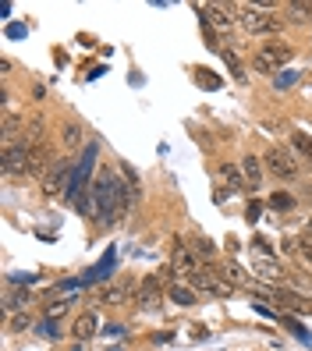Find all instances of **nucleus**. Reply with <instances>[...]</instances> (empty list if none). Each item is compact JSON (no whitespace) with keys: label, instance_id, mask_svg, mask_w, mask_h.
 <instances>
[{"label":"nucleus","instance_id":"f257e3e1","mask_svg":"<svg viewBox=\"0 0 312 351\" xmlns=\"http://www.w3.org/2000/svg\"><path fill=\"white\" fill-rule=\"evenodd\" d=\"M287 60H291V47L280 43V39H269V43H263L252 53V71L274 75V71H280V64H287Z\"/></svg>","mask_w":312,"mask_h":351},{"label":"nucleus","instance_id":"f03ea898","mask_svg":"<svg viewBox=\"0 0 312 351\" xmlns=\"http://www.w3.org/2000/svg\"><path fill=\"white\" fill-rule=\"evenodd\" d=\"M238 22L245 25V32H259V36H266V32H277V29H280V14H269L266 8L248 4V8H241Z\"/></svg>","mask_w":312,"mask_h":351},{"label":"nucleus","instance_id":"7ed1b4c3","mask_svg":"<svg viewBox=\"0 0 312 351\" xmlns=\"http://www.w3.org/2000/svg\"><path fill=\"white\" fill-rule=\"evenodd\" d=\"M266 171L277 174V178H284V181H295V178L302 174L298 160L291 156V149H284V146H274V149L266 153Z\"/></svg>","mask_w":312,"mask_h":351},{"label":"nucleus","instance_id":"20e7f679","mask_svg":"<svg viewBox=\"0 0 312 351\" xmlns=\"http://www.w3.org/2000/svg\"><path fill=\"white\" fill-rule=\"evenodd\" d=\"M71 181H75V167H71V160H60L57 167H53V171L47 174V184H43V189H47L50 195H60V192L68 195Z\"/></svg>","mask_w":312,"mask_h":351},{"label":"nucleus","instance_id":"39448f33","mask_svg":"<svg viewBox=\"0 0 312 351\" xmlns=\"http://www.w3.org/2000/svg\"><path fill=\"white\" fill-rule=\"evenodd\" d=\"M29 153L32 149H25L22 146V142H18V146H4V160H0V163H4V174H29Z\"/></svg>","mask_w":312,"mask_h":351},{"label":"nucleus","instance_id":"423d86ee","mask_svg":"<svg viewBox=\"0 0 312 351\" xmlns=\"http://www.w3.org/2000/svg\"><path fill=\"white\" fill-rule=\"evenodd\" d=\"M160 298H163V280L160 277H145L139 284V305L153 313V308H160Z\"/></svg>","mask_w":312,"mask_h":351},{"label":"nucleus","instance_id":"0eeeda50","mask_svg":"<svg viewBox=\"0 0 312 351\" xmlns=\"http://www.w3.org/2000/svg\"><path fill=\"white\" fill-rule=\"evenodd\" d=\"M199 14H202V22H206V29H231V11H227L224 4H199Z\"/></svg>","mask_w":312,"mask_h":351},{"label":"nucleus","instance_id":"6e6552de","mask_svg":"<svg viewBox=\"0 0 312 351\" xmlns=\"http://www.w3.org/2000/svg\"><path fill=\"white\" fill-rule=\"evenodd\" d=\"M174 270L178 274H199V263H195V252H189V245H184L181 238L174 241Z\"/></svg>","mask_w":312,"mask_h":351},{"label":"nucleus","instance_id":"1a4fd4ad","mask_svg":"<svg viewBox=\"0 0 312 351\" xmlns=\"http://www.w3.org/2000/svg\"><path fill=\"white\" fill-rule=\"evenodd\" d=\"M43 132H47V121L36 114V117L29 121V125H25V132H22V146H25V149L43 146Z\"/></svg>","mask_w":312,"mask_h":351},{"label":"nucleus","instance_id":"9d476101","mask_svg":"<svg viewBox=\"0 0 312 351\" xmlns=\"http://www.w3.org/2000/svg\"><path fill=\"white\" fill-rule=\"evenodd\" d=\"M280 308H295V313H312V302L309 298H302V295H295V291H274L269 295Z\"/></svg>","mask_w":312,"mask_h":351},{"label":"nucleus","instance_id":"9b49d317","mask_svg":"<svg viewBox=\"0 0 312 351\" xmlns=\"http://www.w3.org/2000/svg\"><path fill=\"white\" fill-rule=\"evenodd\" d=\"M47 167H50V146L43 142V146H36L29 153V174H43Z\"/></svg>","mask_w":312,"mask_h":351},{"label":"nucleus","instance_id":"f8f14e48","mask_svg":"<svg viewBox=\"0 0 312 351\" xmlns=\"http://www.w3.org/2000/svg\"><path fill=\"white\" fill-rule=\"evenodd\" d=\"M241 171H245V181L252 184V189H259V181H263V167H259V160L252 153H245L241 156Z\"/></svg>","mask_w":312,"mask_h":351},{"label":"nucleus","instance_id":"ddd939ff","mask_svg":"<svg viewBox=\"0 0 312 351\" xmlns=\"http://www.w3.org/2000/svg\"><path fill=\"white\" fill-rule=\"evenodd\" d=\"M128 291H132V280H117L114 287H107V291H103V298H99V302H107V305H121L124 298H128Z\"/></svg>","mask_w":312,"mask_h":351},{"label":"nucleus","instance_id":"4468645a","mask_svg":"<svg viewBox=\"0 0 312 351\" xmlns=\"http://www.w3.org/2000/svg\"><path fill=\"white\" fill-rule=\"evenodd\" d=\"M71 334H75L78 341H89V337L96 334V316H93V313H82V316L75 319V330H71Z\"/></svg>","mask_w":312,"mask_h":351},{"label":"nucleus","instance_id":"2eb2a0df","mask_svg":"<svg viewBox=\"0 0 312 351\" xmlns=\"http://www.w3.org/2000/svg\"><path fill=\"white\" fill-rule=\"evenodd\" d=\"M220 178L227 181V189H231V192H238V189H245V178H241V171L238 167H231V163H224V167H220Z\"/></svg>","mask_w":312,"mask_h":351},{"label":"nucleus","instance_id":"dca6fc26","mask_svg":"<svg viewBox=\"0 0 312 351\" xmlns=\"http://www.w3.org/2000/svg\"><path fill=\"white\" fill-rule=\"evenodd\" d=\"M291 146H295L302 156H309L312 160V138L309 135H302V132H295V135H291Z\"/></svg>","mask_w":312,"mask_h":351},{"label":"nucleus","instance_id":"f3484780","mask_svg":"<svg viewBox=\"0 0 312 351\" xmlns=\"http://www.w3.org/2000/svg\"><path fill=\"white\" fill-rule=\"evenodd\" d=\"M192 252L202 256V259H213V256H217V249H213V245L206 241V238H192Z\"/></svg>","mask_w":312,"mask_h":351},{"label":"nucleus","instance_id":"a211bd4d","mask_svg":"<svg viewBox=\"0 0 312 351\" xmlns=\"http://www.w3.org/2000/svg\"><path fill=\"white\" fill-rule=\"evenodd\" d=\"M171 298H174L178 305H192V302H195V295L189 291V287H181V284H171Z\"/></svg>","mask_w":312,"mask_h":351},{"label":"nucleus","instance_id":"6ab92c4d","mask_svg":"<svg viewBox=\"0 0 312 351\" xmlns=\"http://www.w3.org/2000/svg\"><path fill=\"white\" fill-rule=\"evenodd\" d=\"M64 142H68V146H78V142H82V125H75V121L64 125Z\"/></svg>","mask_w":312,"mask_h":351},{"label":"nucleus","instance_id":"aec40b11","mask_svg":"<svg viewBox=\"0 0 312 351\" xmlns=\"http://www.w3.org/2000/svg\"><path fill=\"white\" fill-rule=\"evenodd\" d=\"M269 206H274V210H291V206H295V199H291V195H274V199H269Z\"/></svg>","mask_w":312,"mask_h":351},{"label":"nucleus","instance_id":"412c9836","mask_svg":"<svg viewBox=\"0 0 312 351\" xmlns=\"http://www.w3.org/2000/svg\"><path fill=\"white\" fill-rule=\"evenodd\" d=\"M68 305H71V298H60L57 305H50V308H47V313H50V319H57V316H64V313H68Z\"/></svg>","mask_w":312,"mask_h":351},{"label":"nucleus","instance_id":"4be33fe9","mask_svg":"<svg viewBox=\"0 0 312 351\" xmlns=\"http://www.w3.org/2000/svg\"><path fill=\"white\" fill-rule=\"evenodd\" d=\"M309 14H312V8H305V4H291V18H295V22H305Z\"/></svg>","mask_w":312,"mask_h":351},{"label":"nucleus","instance_id":"5701e85b","mask_svg":"<svg viewBox=\"0 0 312 351\" xmlns=\"http://www.w3.org/2000/svg\"><path fill=\"white\" fill-rule=\"evenodd\" d=\"M298 252H302V256H305V259L312 263V238H302V245H298Z\"/></svg>","mask_w":312,"mask_h":351},{"label":"nucleus","instance_id":"b1692460","mask_svg":"<svg viewBox=\"0 0 312 351\" xmlns=\"http://www.w3.org/2000/svg\"><path fill=\"white\" fill-rule=\"evenodd\" d=\"M259 213H263V210H259L256 202H252V206H248V210H245V217H248V220H259Z\"/></svg>","mask_w":312,"mask_h":351}]
</instances>
